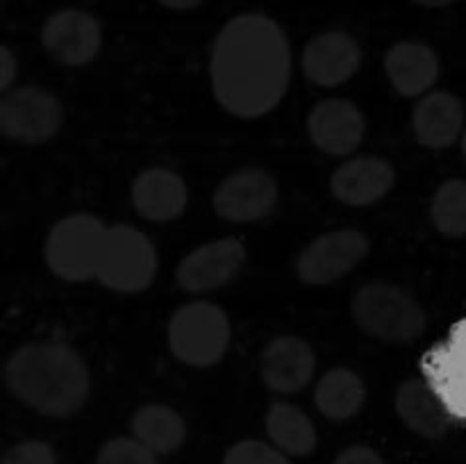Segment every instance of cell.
Wrapping results in <instances>:
<instances>
[{
    "mask_svg": "<svg viewBox=\"0 0 466 464\" xmlns=\"http://www.w3.org/2000/svg\"><path fill=\"white\" fill-rule=\"evenodd\" d=\"M218 105L241 118H258L285 98L291 50L285 32L264 14H241L218 32L209 62Z\"/></svg>",
    "mask_w": 466,
    "mask_h": 464,
    "instance_id": "1",
    "label": "cell"
},
{
    "mask_svg": "<svg viewBox=\"0 0 466 464\" xmlns=\"http://www.w3.org/2000/svg\"><path fill=\"white\" fill-rule=\"evenodd\" d=\"M5 382L21 403L55 419L80 412L89 396V368L64 341H32L14 350Z\"/></svg>",
    "mask_w": 466,
    "mask_h": 464,
    "instance_id": "2",
    "label": "cell"
},
{
    "mask_svg": "<svg viewBox=\"0 0 466 464\" xmlns=\"http://www.w3.org/2000/svg\"><path fill=\"white\" fill-rule=\"evenodd\" d=\"M350 309L360 330L385 344H412L428 326L426 312L414 296L390 282L364 285L353 296Z\"/></svg>",
    "mask_w": 466,
    "mask_h": 464,
    "instance_id": "3",
    "label": "cell"
},
{
    "mask_svg": "<svg viewBox=\"0 0 466 464\" xmlns=\"http://www.w3.org/2000/svg\"><path fill=\"white\" fill-rule=\"evenodd\" d=\"M107 227L94 214H71L53 226L46 239V262L57 277L85 282L96 277Z\"/></svg>",
    "mask_w": 466,
    "mask_h": 464,
    "instance_id": "4",
    "label": "cell"
},
{
    "mask_svg": "<svg viewBox=\"0 0 466 464\" xmlns=\"http://www.w3.org/2000/svg\"><path fill=\"white\" fill-rule=\"evenodd\" d=\"M157 273V253L148 237L135 226L116 223L107 227L98 273L100 285L121 294L148 289Z\"/></svg>",
    "mask_w": 466,
    "mask_h": 464,
    "instance_id": "5",
    "label": "cell"
},
{
    "mask_svg": "<svg viewBox=\"0 0 466 464\" xmlns=\"http://www.w3.org/2000/svg\"><path fill=\"white\" fill-rule=\"evenodd\" d=\"M230 344V321L218 305H182L168 323V346L182 364L212 367L221 362Z\"/></svg>",
    "mask_w": 466,
    "mask_h": 464,
    "instance_id": "6",
    "label": "cell"
},
{
    "mask_svg": "<svg viewBox=\"0 0 466 464\" xmlns=\"http://www.w3.org/2000/svg\"><path fill=\"white\" fill-rule=\"evenodd\" d=\"M62 121V103L41 86L9 89L0 100V132L18 144H44L53 139Z\"/></svg>",
    "mask_w": 466,
    "mask_h": 464,
    "instance_id": "7",
    "label": "cell"
},
{
    "mask_svg": "<svg viewBox=\"0 0 466 464\" xmlns=\"http://www.w3.org/2000/svg\"><path fill=\"white\" fill-rule=\"evenodd\" d=\"M369 248V237L355 227L326 232L300 250L296 273L305 285H330L353 271L367 257Z\"/></svg>",
    "mask_w": 466,
    "mask_h": 464,
    "instance_id": "8",
    "label": "cell"
},
{
    "mask_svg": "<svg viewBox=\"0 0 466 464\" xmlns=\"http://www.w3.org/2000/svg\"><path fill=\"white\" fill-rule=\"evenodd\" d=\"M278 203V182L264 168L230 173L214 191V212L230 223H253L267 217Z\"/></svg>",
    "mask_w": 466,
    "mask_h": 464,
    "instance_id": "9",
    "label": "cell"
},
{
    "mask_svg": "<svg viewBox=\"0 0 466 464\" xmlns=\"http://www.w3.org/2000/svg\"><path fill=\"white\" fill-rule=\"evenodd\" d=\"M100 41V23L85 9H59L41 27L46 53L64 66L89 64L98 55Z\"/></svg>",
    "mask_w": 466,
    "mask_h": 464,
    "instance_id": "10",
    "label": "cell"
},
{
    "mask_svg": "<svg viewBox=\"0 0 466 464\" xmlns=\"http://www.w3.org/2000/svg\"><path fill=\"white\" fill-rule=\"evenodd\" d=\"M246 262V248L237 239H217L191 250L176 268V282L189 294L230 285Z\"/></svg>",
    "mask_w": 466,
    "mask_h": 464,
    "instance_id": "11",
    "label": "cell"
},
{
    "mask_svg": "<svg viewBox=\"0 0 466 464\" xmlns=\"http://www.w3.org/2000/svg\"><path fill=\"white\" fill-rule=\"evenodd\" d=\"M367 118L362 109L344 98L321 100L308 116V135L326 155H350L364 139Z\"/></svg>",
    "mask_w": 466,
    "mask_h": 464,
    "instance_id": "12",
    "label": "cell"
},
{
    "mask_svg": "<svg viewBox=\"0 0 466 464\" xmlns=\"http://www.w3.org/2000/svg\"><path fill=\"white\" fill-rule=\"evenodd\" d=\"M362 50L346 32H323L303 50V73L317 86H339L358 73Z\"/></svg>",
    "mask_w": 466,
    "mask_h": 464,
    "instance_id": "13",
    "label": "cell"
},
{
    "mask_svg": "<svg viewBox=\"0 0 466 464\" xmlns=\"http://www.w3.org/2000/svg\"><path fill=\"white\" fill-rule=\"evenodd\" d=\"M396 171L387 159L376 155L349 159L330 177V191L339 203L350 207H367L391 191Z\"/></svg>",
    "mask_w": 466,
    "mask_h": 464,
    "instance_id": "14",
    "label": "cell"
},
{
    "mask_svg": "<svg viewBox=\"0 0 466 464\" xmlns=\"http://www.w3.org/2000/svg\"><path fill=\"white\" fill-rule=\"evenodd\" d=\"M317 355L300 337H276L262 353V378L278 394H296L314 378Z\"/></svg>",
    "mask_w": 466,
    "mask_h": 464,
    "instance_id": "15",
    "label": "cell"
},
{
    "mask_svg": "<svg viewBox=\"0 0 466 464\" xmlns=\"http://www.w3.org/2000/svg\"><path fill=\"white\" fill-rule=\"evenodd\" d=\"M189 200L185 180L171 168L155 166L139 173L132 185V205L146 221L164 223L182 217Z\"/></svg>",
    "mask_w": 466,
    "mask_h": 464,
    "instance_id": "16",
    "label": "cell"
},
{
    "mask_svg": "<svg viewBox=\"0 0 466 464\" xmlns=\"http://www.w3.org/2000/svg\"><path fill=\"white\" fill-rule=\"evenodd\" d=\"M385 73L400 96L417 98L440 77V57L421 41H400L387 50Z\"/></svg>",
    "mask_w": 466,
    "mask_h": 464,
    "instance_id": "17",
    "label": "cell"
},
{
    "mask_svg": "<svg viewBox=\"0 0 466 464\" xmlns=\"http://www.w3.org/2000/svg\"><path fill=\"white\" fill-rule=\"evenodd\" d=\"M414 136L426 148H449L464 130V105L449 91H432L412 112Z\"/></svg>",
    "mask_w": 466,
    "mask_h": 464,
    "instance_id": "18",
    "label": "cell"
},
{
    "mask_svg": "<svg viewBox=\"0 0 466 464\" xmlns=\"http://www.w3.org/2000/svg\"><path fill=\"white\" fill-rule=\"evenodd\" d=\"M396 412L405 426L428 439H440L449 430V409L426 380L410 378L396 389Z\"/></svg>",
    "mask_w": 466,
    "mask_h": 464,
    "instance_id": "19",
    "label": "cell"
},
{
    "mask_svg": "<svg viewBox=\"0 0 466 464\" xmlns=\"http://www.w3.org/2000/svg\"><path fill=\"white\" fill-rule=\"evenodd\" d=\"M132 435L157 455H171L185 444L187 423L182 414L168 405H141L132 417Z\"/></svg>",
    "mask_w": 466,
    "mask_h": 464,
    "instance_id": "20",
    "label": "cell"
},
{
    "mask_svg": "<svg viewBox=\"0 0 466 464\" xmlns=\"http://www.w3.org/2000/svg\"><path fill=\"white\" fill-rule=\"evenodd\" d=\"M264 423L271 444L289 458H308L317 450V428L296 405L273 403Z\"/></svg>",
    "mask_w": 466,
    "mask_h": 464,
    "instance_id": "21",
    "label": "cell"
},
{
    "mask_svg": "<svg viewBox=\"0 0 466 464\" xmlns=\"http://www.w3.org/2000/svg\"><path fill=\"white\" fill-rule=\"evenodd\" d=\"M314 400L323 417L332 419V421H346L362 409L364 400H367V389L358 373L337 367L323 373L314 389Z\"/></svg>",
    "mask_w": 466,
    "mask_h": 464,
    "instance_id": "22",
    "label": "cell"
},
{
    "mask_svg": "<svg viewBox=\"0 0 466 464\" xmlns=\"http://www.w3.org/2000/svg\"><path fill=\"white\" fill-rule=\"evenodd\" d=\"M431 217L449 239L466 237V180H446L432 196Z\"/></svg>",
    "mask_w": 466,
    "mask_h": 464,
    "instance_id": "23",
    "label": "cell"
},
{
    "mask_svg": "<svg viewBox=\"0 0 466 464\" xmlns=\"http://www.w3.org/2000/svg\"><path fill=\"white\" fill-rule=\"evenodd\" d=\"M96 464H157V453L137 437H114L100 446Z\"/></svg>",
    "mask_w": 466,
    "mask_h": 464,
    "instance_id": "24",
    "label": "cell"
},
{
    "mask_svg": "<svg viewBox=\"0 0 466 464\" xmlns=\"http://www.w3.org/2000/svg\"><path fill=\"white\" fill-rule=\"evenodd\" d=\"M223 464H291V459L267 441L244 439L228 449Z\"/></svg>",
    "mask_w": 466,
    "mask_h": 464,
    "instance_id": "25",
    "label": "cell"
},
{
    "mask_svg": "<svg viewBox=\"0 0 466 464\" xmlns=\"http://www.w3.org/2000/svg\"><path fill=\"white\" fill-rule=\"evenodd\" d=\"M0 464H57V455H55L53 446L46 444V441L30 439L14 444L3 455Z\"/></svg>",
    "mask_w": 466,
    "mask_h": 464,
    "instance_id": "26",
    "label": "cell"
},
{
    "mask_svg": "<svg viewBox=\"0 0 466 464\" xmlns=\"http://www.w3.org/2000/svg\"><path fill=\"white\" fill-rule=\"evenodd\" d=\"M332 464H385V459L369 446H349L337 455Z\"/></svg>",
    "mask_w": 466,
    "mask_h": 464,
    "instance_id": "27",
    "label": "cell"
},
{
    "mask_svg": "<svg viewBox=\"0 0 466 464\" xmlns=\"http://www.w3.org/2000/svg\"><path fill=\"white\" fill-rule=\"evenodd\" d=\"M14 77H16V57L7 45L0 48V89L9 91Z\"/></svg>",
    "mask_w": 466,
    "mask_h": 464,
    "instance_id": "28",
    "label": "cell"
},
{
    "mask_svg": "<svg viewBox=\"0 0 466 464\" xmlns=\"http://www.w3.org/2000/svg\"><path fill=\"white\" fill-rule=\"evenodd\" d=\"M157 3L164 5V7H168V9H180V12H185V9L198 7L203 0H157Z\"/></svg>",
    "mask_w": 466,
    "mask_h": 464,
    "instance_id": "29",
    "label": "cell"
},
{
    "mask_svg": "<svg viewBox=\"0 0 466 464\" xmlns=\"http://www.w3.org/2000/svg\"><path fill=\"white\" fill-rule=\"evenodd\" d=\"M412 3L421 5V7H446V5H453L455 0H412Z\"/></svg>",
    "mask_w": 466,
    "mask_h": 464,
    "instance_id": "30",
    "label": "cell"
},
{
    "mask_svg": "<svg viewBox=\"0 0 466 464\" xmlns=\"http://www.w3.org/2000/svg\"><path fill=\"white\" fill-rule=\"evenodd\" d=\"M462 153H464V159H466V130H464V135H462Z\"/></svg>",
    "mask_w": 466,
    "mask_h": 464,
    "instance_id": "31",
    "label": "cell"
}]
</instances>
